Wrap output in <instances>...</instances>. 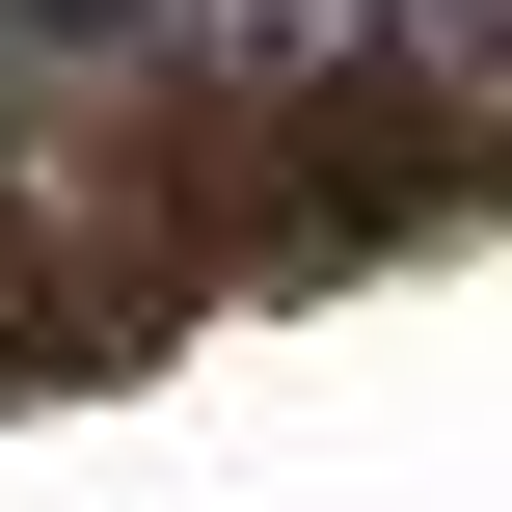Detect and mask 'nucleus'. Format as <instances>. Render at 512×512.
Masks as SVG:
<instances>
[{
	"label": "nucleus",
	"mask_w": 512,
	"mask_h": 512,
	"mask_svg": "<svg viewBox=\"0 0 512 512\" xmlns=\"http://www.w3.org/2000/svg\"><path fill=\"white\" fill-rule=\"evenodd\" d=\"M378 27H512V0H0V54H378Z\"/></svg>",
	"instance_id": "1"
}]
</instances>
